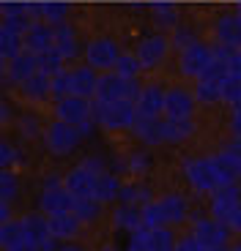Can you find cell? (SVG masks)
<instances>
[{
	"label": "cell",
	"instance_id": "cell-28",
	"mask_svg": "<svg viewBox=\"0 0 241 251\" xmlns=\"http://www.w3.org/2000/svg\"><path fill=\"white\" fill-rule=\"evenodd\" d=\"M162 205V213H165V224H181L186 219V202L178 194H167L159 200Z\"/></svg>",
	"mask_w": 241,
	"mask_h": 251
},
{
	"label": "cell",
	"instance_id": "cell-42",
	"mask_svg": "<svg viewBox=\"0 0 241 251\" xmlns=\"http://www.w3.org/2000/svg\"><path fill=\"white\" fill-rule=\"evenodd\" d=\"M170 41H173V47H178V52H184L186 47L197 44V38L192 36L189 30H184V27H176V30H173V36H170Z\"/></svg>",
	"mask_w": 241,
	"mask_h": 251
},
{
	"label": "cell",
	"instance_id": "cell-8",
	"mask_svg": "<svg viewBox=\"0 0 241 251\" xmlns=\"http://www.w3.org/2000/svg\"><path fill=\"white\" fill-rule=\"evenodd\" d=\"M55 118L63 120V123H71V126H80V123H85V120H93L90 99H83V96H63V99H58Z\"/></svg>",
	"mask_w": 241,
	"mask_h": 251
},
{
	"label": "cell",
	"instance_id": "cell-56",
	"mask_svg": "<svg viewBox=\"0 0 241 251\" xmlns=\"http://www.w3.org/2000/svg\"><path fill=\"white\" fill-rule=\"evenodd\" d=\"M173 3H176V0H173Z\"/></svg>",
	"mask_w": 241,
	"mask_h": 251
},
{
	"label": "cell",
	"instance_id": "cell-46",
	"mask_svg": "<svg viewBox=\"0 0 241 251\" xmlns=\"http://www.w3.org/2000/svg\"><path fill=\"white\" fill-rule=\"evenodd\" d=\"M230 126H233V134L241 139V104H236V109H233V118H230Z\"/></svg>",
	"mask_w": 241,
	"mask_h": 251
},
{
	"label": "cell",
	"instance_id": "cell-2",
	"mask_svg": "<svg viewBox=\"0 0 241 251\" xmlns=\"http://www.w3.org/2000/svg\"><path fill=\"white\" fill-rule=\"evenodd\" d=\"M140 85L137 79H126V76L115 74V71H104L99 74V85H96V96L93 99H104V101H137L140 96Z\"/></svg>",
	"mask_w": 241,
	"mask_h": 251
},
{
	"label": "cell",
	"instance_id": "cell-24",
	"mask_svg": "<svg viewBox=\"0 0 241 251\" xmlns=\"http://www.w3.org/2000/svg\"><path fill=\"white\" fill-rule=\"evenodd\" d=\"M113 224L118 226V229H129V232H137V229H143V216H140V207L123 202L120 207H115Z\"/></svg>",
	"mask_w": 241,
	"mask_h": 251
},
{
	"label": "cell",
	"instance_id": "cell-41",
	"mask_svg": "<svg viewBox=\"0 0 241 251\" xmlns=\"http://www.w3.org/2000/svg\"><path fill=\"white\" fill-rule=\"evenodd\" d=\"M14 194H17V175L3 170V175H0V197H3V202H11Z\"/></svg>",
	"mask_w": 241,
	"mask_h": 251
},
{
	"label": "cell",
	"instance_id": "cell-21",
	"mask_svg": "<svg viewBox=\"0 0 241 251\" xmlns=\"http://www.w3.org/2000/svg\"><path fill=\"white\" fill-rule=\"evenodd\" d=\"M195 99L200 104H214V101H222V76L206 74L200 79H195Z\"/></svg>",
	"mask_w": 241,
	"mask_h": 251
},
{
	"label": "cell",
	"instance_id": "cell-12",
	"mask_svg": "<svg viewBox=\"0 0 241 251\" xmlns=\"http://www.w3.org/2000/svg\"><path fill=\"white\" fill-rule=\"evenodd\" d=\"M239 205H241V191H239V186H236V183H230V186H219V188L214 191V200H211V216L228 224L230 213H233Z\"/></svg>",
	"mask_w": 241,
	"mask_h": 251
},
{
	"label": "cell",
	"instance_id": "cell-16",
	"mask_svg": "<svg viewBox=\"0 0 241 251\" xmlns=\"http://www.w3.org/2000/svg\"><path fill=\"white\" fill-rule=\"evenodd\" d=\"M132 131L146 145H162L165 142V118H143V115H137Z\"/></svg>",
	"mask_w": 241,
	"mask_h": 251
},
{
	"label": "cell",
	"instance_id": "cell-33",
	"mask_svg": "<svg viewBox=\"0 0 241 251\" xmlns=\"http://www.w3.org/2000/svg\"><path fill=\"white\" fill-rule=\"evenodd\" d=\"M22 240H28L22 221H3V226H0V246L8 251L14 246H19Z\"/></svg>",
	"mask_w": 241,
	"mask_h": 251
},
{
	"label": "cell",
	"instance_id": "cell-44",
	"mask_svg": "<svg viewBox=\"0 0 241 251\" xmlns=\"http://www.w3.org/2000/svg\"><path fill=\"white\" fill-rule=\"evenodd\" d=\"M173 251H206V249L200 246V240H195V238H184V240H178Z\"/></svg>",
	"mask_w": 241,
	"mask_h": 251
},
{
	"label": "cell",
	"instance_id": "cell-7",
	"mask_svg": "<svg viewBox=\"0 0 241 251\" xmlns=\"http://www.w3.org/2000/svg\"><path fill=\"white\" fill-rule=\"evenodd\" d=\"M209 66H211V47L200 44V41L192 44V47H186V50L181 52V57H178V69H181V74L192 76V79H200Z\"/></svg>",
	"mask_w": 241,
	"mask_h": 251
},
{
	"label": "cell",
	"instance_id": "cell-38",
	"mask_svg": "<svg viewBox=\"0 0 241 251\" xmlns=\"http://www.w3.org/2000/svg\"><path fill=\"white\" fill-rule=\"evenodd\" d=\"M38 71H41L44 76H55L58 71H63V57H60L50 47L47 52H41V55H38Z\"/></svg>",
	"mask_w": 241,
	"mask_h": 251
},
{
	"label": "cell",
	"instance_id": "cell-3",
	"mask_svg": "<svg viewBox=\"0 0 241 251\" xmlns=\"http://www.w3.org/2000/svg\"><path fill=\"white\" fill-rule=\"evenodd\" d=\"M41 213L50 219V216H60V213H71V205H74V194H71L66 183L60 177H47L44 191H41Z\"/></svg>",
	"mask_w": 241,
	"mask_h": 251
},
{
	"label": "cell",
	"instance_id": "cell-48",
	"mask_svg": "<svg viewBox=\"0 0 241 251\" xmlns=\"http://www.w3.org/2000/svg\"><path fill=\"white\" fill-rule=\"evenodd\" d=\"M222 151H228V153H233V156H239V158H241V139L236 137V139H233V142H230V145H225Z\"/></svg>",
	"mask_w": 241,
	"mask_h": 251
},
{
	"label": "cell",
	"instance_id": "cell-15",
	"mask_svg": "<svg viewBox=\"0 0 241 251\" xmlns=\"http://www.w3.org/2000/svg\"><path fill=\"white\" fill-rule=\"evenodd\" d=\"M96 177L99 175H93L88 167L80 164V167H74V170L63 177V183L74 197H93L96 200Z\"/></svg>",
	"mask_w": 241,
	"mask_h": 251
},
{
	"label": "cell",
	"instance_id": "cell-10",
	"mask_svg": "<svg viewBox=\"0 0 241 251\" xmlns=\"http://www.w3.org/2000/svg\"><path fill=\"white\" fill-rule=\"evenodd\" d=\"M228 232L230 226L225 224V221L219 219H197L195 221V229H192V238L200 240V246L203 249H214V246H225V240H228Z\"/></svg>",
	"mask_w": 241,
	"mask_h": 251
},
{
	"label": "cell",
	"instance_id": "cell-39",
	"mask_svg": "<svg viewBox=\"0 0 241 251\" xmlns=\"http://www.w3.org/2000/svg\"><path fill=\"white\" fill-rule=\"evenodd\" d=\"M120 202H129V205H146V202H151V191L143 186H120Z\"/></svg>",
	"mask_w": 241,
	"mask_h": 251
},
{
	"label": "cell",
	"instance_id": "cell-23",
	"mask_svg": "<svg viewBox=\"0 0 241 251\" xmlns=\"http://www.w3.org/2000/svg\"><path fill=\"white\" fill-rule=\"evenodd\" d=\"M83 221L77 219L74 213H60V216H50V232L55 235L58 240H71L77 238Z\"/></svg>",
	"mask_w": 241,
	"mask_h": 251
},
{
	"label": "cell",
	"instance_id": "cell-53",
	"mask_svg": "<svg viewBox=\"0 0 241 251\" xmlns=\"http://www.w3.org/2000/svg\"><path fill=\"white\" fill-rule=\"evenodd\" d=\"M102 251H118V249H115V246H104Z\"/></svg>",
	"mask_w": 241,
	"mask_h": 251
},
{
	"label": "cell",
	"instance_id": "cell-30",
	"mask_svg": "<svg viewBox=\"0 0 241 251\" xmlns=\"http://www.w3.org/2000/svg\"><path fill=\"white\" fill-rule=\"evenodd\" d=\"M25 50L22 47V33L11 30V27H0V55H3V60H11V57H17L19 52Z\"/></svg>",
	"mask_w": 241,
	"mask_h": 251
},
{
	"label": "cell",
	"instance_id": "cell-14",
	"mask_svg": "<svg viewBox=\"0 0 241 251\" xmlns=\"http://www.w3.org/2000/svg\"><path fill=\"white\" fill-rule=\"evenodd\" d=\"M134 107H137V115H143V118H165V90L156 88V85L143 88Z\"/></svg>",
	"mask_w": 241,
	"mask_h": 251
},
{
	"label": "cell",
	"instance_id": "cell-22",
	"mask_svg": "<svg viewBox=\"0 0 241 251\" xmlns=\"http://www.w3.org/2000/svg\"><path fill=\"white\" fill-rule=\"evenodd\" d=\"M216 41L225 47H233V50L241 47V17L239 14L219 19V25H216Z\"/></svg>",
	"mask_w": 241,
	"mask_h": 251
},
{
	"label": "cell",
	"instance_id": "cell-35",
	"mask_svg": "<svg viewBox=\"0 0 241 251\" xmlns=\"http://www.w3.org/2000/svg\"><path fill=\"white\" fill-rule=\"evenodd\" d=\"M66 11H69V6L66 3H60V0H50V3H38V17H41V22H47V25H60L66 17Z\"/></svg>",
	"mask_w": 241,
	"mask_h": 251
},
{
	"label": "cell",
	"instance_id": "cell-54",
	"mask_svg": "<svg viewBox=\"0 0 241 251\" xmlns=\"http://www.w3.org/2000/svg\"><path fill=\"white\" fill-rule=\"evenodd\" d=\"M236 14H239V17H241V3H239V6H236Z\"/></svg>",
	"mask_w": 241,
	"mask_h": 251
},
{
	"label": "cell",
	"instance_id": "cell-4",
	"mask_svg": "<svg viewBox=\"0 0 241 251\" xmlns=\"http://www.w3.org/2000/svg\"><path fill=\"white\" fill-rule=\"evenodd\" d=\"M184 175L192 183V188L203 191V194H214L216 188L222 186L211 158H189V161H184Z\"/></svg>",
	"mask_w": 241,
	"mask_h": 251
},
{
	"label": "cell",
	"instance_id": "cell-31",
	"mask_svg": "<svg viewBox=\"0 0 241 251\" xmlns=\"http://www.w3.org/2000/svg\"><path fill=\"white\" fill-rule=\"evenodd\" d=\"M99 207H102V202L93 200V197H74L71 213L83 221V224H90L93 219H99Z\"/></svg>",
	"mask_w": 241,
	"mask_h": 251
},
{
	"label": "cell",
	"instance_id": "cell-5",
	"mask_svg": "<svg viewBox=\"0 0 241 251\" xmlns=\"http://www.w3.org/2000/svg\"><path fill=\"white\" fill-rule=\"evenodd\" d=\"M44 142H47V151L55 153V156H66L77 148L80 142V131H77V126L71 123H63V120H55L44 131Z\"/></svg>",
	"mask_w": 241,
	"mask_h": 251
},
{
	"label": "cell",
	"instance_id": "cell-32",
	"mask_svg": "<svg viewBox=\"0 0 241 251\" xmlns=\"http://www.w3.org/2000/svg\"><path fill=\"white\" fill-rule=\"evenodd\" d=\"M120 197V183L115 175H110V172H104V175L96 177V200L99 202H113Z\"/></svg>",
	"mask_w": 241,
	"mask_h": 251
},
{
	"label": "cell",
	"instance_id": "cell-29",
	"mask_svg": "<svg viewBox=\"0 0 241 251\" xmlns=\"http://www.w3.org/2000/svg\"><path fill=\"white\" fill-rule=\"evenodd\" d=\"M195 134V120H167L165 118V142L176 145V142H184Z\"/></svg>",
	"mask_w": 241,
	"mask_h": 251
},
{
	"label": "cell",
	"instance_id": "cell-47",
	"mask_svg": "<svg viewBox=\"0 0 241 251\" xmlns=\"http://www.w3.org/2000/svg\"><path fill=\"white\" fill-rule=\"evenodd\" d=\"M0 161H3V167H8V161H17V151L8 142H3V156H0Z\"/></svg>",
	"mask_w": 241,
	"mask_h": 251
},
{
	"label": "cell",
	"instance_id": "cell-9",
	"mask_svg": "<svg viewBox=\"0 0 241 251\" xmlns=\"http://www.w3.org/2000/svg\"><path fill=\"white\" fill-rule=\"evenodd\" d=\"M170 36H165V33H153V36H146L143 41L137 44V50H134V55L140 57V63H143V69H153L156 63L165 60L167 50H170Z\"/></svg>",
	"mask_w": 241,
	"mask_h": 251
},
{
	"label": "cell",
	"instance_id": "cell-13",
	"mask_svg": "<svg viewBox=\"0 0 241 251\" xmlns=\"http://www.w3.org/2000/svg\"><path fill=\"white\" fill-rule=\"evenodd\" d=\"M6 66H3V71H6V76L11 82H17V85H22V82L28 79V76H33L38 71V55H33V52L22 50L17 57H11V60H3Z\"/></svg>",
	"mask_w": 241,
	"mask_h": 251
},
{
	"label": "cell",
	"instance_id": "cell-25",
	"mask_svg": "<svg viewBox=\"0 0 241 251\" xmlns=\"http://www.w3.org/2000/svg\"><path fill=\"white\" fill-rule=\"evenodd\" d=\"M151 14L156 19V25L162 30H176L178 27V11H176V3L173 0H153L151 3Z\"/></svg>",
	"mask_w": 241,
	"mask_h": 251
},
{
	"label": "cell",
	"instance_id": "cell-26",
	"mask_svg": "<svg viewBox=\"0 0 241 251\" xmlns=\"http://www.w3.org/2000/svg\"><path fill=\"white\" fill-rule=\"evenodd\" d=\"M19 88H22V96H25L28 101L38 104V101H44L47 96H50V76H44L41 71H36V74L28 76Z\"/></svg>",
	"mask_w": 241,
	"mask_h": 251
},
{
	"label": "cell",
	"instance_id": "cell-17",
	"mask_svg": "<svg viewBox=\"0 0 241 251\" xmlns=\"http://www.w3.org/2000/svg\"><path fill=\"white\" fill-rule=\"evenodd\" d=\"M71 79V96H83V99H93L96 96V85H99V76L90 66H83V69H71L69 71Z\"/></svg>",
	"mask_w": 241,
	"mask_h": 251
},
{
	"label": "cell",
	"instance_id": "cell-27",
	"mask_svg": "<svg viewBox=\"0 0 241 251\" xmlns=\"http://www.w3.org/2000/svg\"><path fill=\"white\" fill-rule=\"evenodd\" d=\"M176 238L167 226H151L146 229V251H173Z\"/></svg>",
	"mask_w": 241,
	"mask_h": 251
},
{
	"label": "cell",
	"instance_id": "cell-19",
	"mask_svg": "<svg viewBox=\"0 0 241 251\" xmlns=\"http://www.w3.org/2000/svg\"><path fill=\"white\" fill-rule=\"evenodd\" d=\"M50 30H52V50L63 57V60L74 57L77 55V33L71 30L66 22H60V25H50Z\"/></svg>",
	"mask_w": 241,
	"mask_h": 251
},
{
	"label": "cell",
	"instance_id": "cell-18",
	"mask_svg": "<svg viewBox=\"0 0 241 251\" xmlns=\"http://www.w3.org/2000/svg\"><path fill=\"white\" fill-rule=\"evenodd\" d=\"M211 161H214L216 175H219L222 186L239 183V177H241V158L239 156H233V153H228V151H219V153L211 156Z\"/></svg>",
	"mask_w": 241,
	"mask_h": 251
},
{
	"label": "cell",
	"instance_id": "cell-20",
	"mask_svg": "<svg viewBox=\"0 0 241 251\" xmlns=\"http://www.w3.org/2000/svg\"><path fill=\"white\" fill-rule=\"evenodd\" d=\"M22 47H25L28 52H33V55H41V52H47V50L52 47V30H50V25L33 22V25L28 27V33L22 36Z\"/></svg>",
	"mask_w": 241,
	"mask_h": 251
},
{
	"label": "cell",
	"instance_id": "cell-55",
	"mask_svg": "<svg viewBox=\"0 0 241 251\" xmlns=\"http://www.w3.org/2000/svg\"><path fill=\"white\" fill-rule=\"evenodd\" d=\"M233 251H241V246H236V249H233Z\"/></svg>",
	"mask_w": 241,
	"mask_h": 251
},
{
	"label": "cell",
	"instance_id": "cell-37",
	"mask_svg": "<svg viewBox=\"0 0 241 251\" xmlns=\"http://www.w3.org/2000/svg\"><path fill=\"white\" fill-rule=\"evenodd\" d=\"M140 216H143V226H146V229H151V226H167L159 200H151V202H146V205H140Z\"/></svg>",
	"mask_w": 241,
	"mask_h": 251
},
{
	"label": "cell",
	"instance_id": "cell-45",
	"mask_svg": "<svg viewBox=\"0 0 241 251\" xmlns=\"http://www.w3.org/2000/svg\"><path fill=\"white\" fill-rule=\"evenodd\" d=\"M228 226L233 229V232H239V235H241V205L236 207L233 213H230V219H228Z\"/></svg>",
	"mask_w": 241,
	"mask_h": 251
},
{
	"label": "cell",
	"instance_id": "cell-34",
	"mask_svg": "<svg viewBox=\"0 0 241 251\" xmlns=\"http://www.w3.org/2000/svg\"><path fill=\"white\" fill-rule=\"evenodd\" d=\"M222 101L225 104H241V71H228L222 76Z\"/></svg>",
	"mask_w": 241,
	"mask_h": 251
},
{
	"label": "cell",
	"instance_id": "cell-50",
	"mask_svg": "<svg viewBox=\"0 0 241 251\" xmlns=\"http://www.w3.org/2000/svg\"><path fill=\"white\" fill-rule=\"evenodd\" d=\"M0 219H3V221H11V219H8V202H0Z\"/></svg>",
	"mask_w": 241,
	"mask_h": 251
},
{
	"label": "cell",
	"instance_id": "cell-11",
	"mask_svg": "<svg viewBox=\"0 0 241 251\" xmlns=\"http://www.w3.org/2000/svg\"><path fill=\"white\" fill-rule=\"evenodd\" d=\"M195 93H186L181 88L165 90V118L167 120H189L195 112Z\"/></svg>",
	"mask_w": 241,
	"mask_h": 251
},
{
	"label": "cell",
	"instance_id": "cell-36",
	"mask_svg": "<svg viewBox=\"0 0 241 251\" xmlns=\"http://www.w3.org/2000/svg\"><path fill=\"white\" fill-rule=\"evenodd\" d=\"M113 71L120 76H126V79H137V74L143 71V63H140V57L134 55V52H120V57H118Z\"/></svg>",
	"mask_w": 241,
	"mask_h": 251
},
{
	"label": "cell",
	"instance_id": "cell-43",
	"mask_svg": "<svg viewBox=\"0 0 241 251\" xmlns=\"http://www.w3.org/2000/svg\"><path fill=\"white\" fill-rule=\"evenodd\" d=\"M19 128H22L25 137H36V134H38V120L33 118V115H25V118L19 120Z\"/></svg>",
	"mask_w": 241,
	"mask_h": 251
},
{
	"label": "cell",
	"instance_id": "cell-1",
	"mask_svg": "<svg viewBox=\"0 0 241 251\" xmlns=\"http://www.w3.org/2000/svg\"><path fill=\"white\" fill-rule=\"evenodd\" d=\"M90 112H93L96 126H104V128H110V131L132 128L134 120H137V107H134V101L90 99Z\"/></svg>",
	"mask_w": 241,
	"mask_h": 251
},
{
	"label": "cell",
	"instance_id": "cell-52",
	"mask_svg": "<svg viewBox=\"0 0 241 251\" xmlns=\"http://www.w3.org/2000/svg\"><path fill=\"white\" fill-rule=\"evenodd\" d=\"M206 251H228V246H214V249H206Z\"/></svg>",
	"mask_w": 241,
	"mask_h": 251
},
{
	"label": "cell",
	"instance_id": "cell-6",
	"mask_svg": "<svg viewBox=\"0 0 241 251\" xmlns=\"http://www.w3.org/2000/svg\"><path fill=\"white\" fill-rule=\"evenodd\" d=\"M120 52L115 47V41L110 38H93L88 47H85V63H88L93 71H113L115 63H118Z\"/></svg>",
	"mask_w": 241,
	"mask_h": 251
},
{
	"label": "cell",
	"instance_id": "cell-51",
	"mask_svg": "<svg viewBox=\"0 0 241 251\" xmlns=\"http://www.w3.org/2000/svg\"><path fill=\"white\" fill-rule=\"evenodd\" d=\"M58 251H83L80 246H63V249H58Z\"/></svg>",
	"mask_w": 241,
	"mask_h": 251
},
{
	"label": "cell",
	"instance_id": "cell-40",
	"mask_svg": "<svg viewBox=\"0 0 241 251\" xmlns=\"http://www.w3.org/2000/svg\"><path fill=\"white\" fill-rule=\"evenodd\" d=\"M50 96L55 99H63V96H71V79H69V71H58L55 76H50Z\"/></svg>",
	"mask_w": 241,
	"mask_h": 251
},
{
	"label": "cell",
	"instance_id": "cell-49",
	"mask_svg": "<svg viewBox=\"0 0 241 251\" xmlns=\"http://www.w3.org/2000/svg\"><path fill=\"white\" fill-rule=\"evenodd\" d=\"M8 251H38V246L33 243V240H22L19 246H14V249H8Z\"/></svg>",
	"mask_w": 241,
	"mask_h": 251
}]
</instances>
